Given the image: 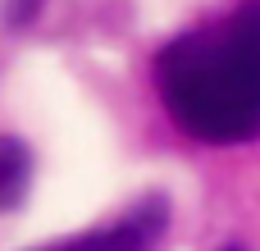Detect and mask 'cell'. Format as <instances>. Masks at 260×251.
<instances>
[{
	"mask_svg": "<svg viewBox=\"0 0 260 251\" xmlns=\"http://www.w3.org/2000/svg\"><path fill=\"white\" fill-rule=\"evenodd\" d=\"M165 229H169L165 197H146L105 229H91V233H78L69 242H50V247H37V251H155Z\"/></svg>",
	"mask_w": 260,
	"mask_h": 251,
	"instance_id": "obj_2",
	"label": "cell"
},
{
	"mask_svg": "<svg viewBox=\"0 0 260 251\" xmlns=\"http://www.w3.org/2000/svg\"><path fill=\"white\" fill-rule=\"evenodd\" d=\"M165 114L197 142L238 146L260 137V0H247L155 55Z\"/></svg>",
	"mask_w": 260,
	"mask_h": 251,
	"instance_id": "obj_1",
	"label": "cell"
},
{
	"mask_svg": "<svg viewBox=\"0 0 260 251\" xmlns=\"http://www.w3.org/2000/svg\"><path fill=\"white\" fill-rule=\"evenodd\" d=\"M229 251H238V247H229Z\"/></svg>",
	"mask_w": 260,
	"mask_h": 251,
	"instance_id": "obj_4",
	"label": "cell"
},
{
	"mask_svg": "<svg viewBox=\"0 0 260 251\" xmlns=\"http://www.w3.org/2000/svg\"><path fill=\"white\" fill-rule=\"evenodd\" d=\"M27 183H32V151L18 137H5L0 133V210L23 206Z\"/></svg>",
	"mask_w": 260,
	"mask_h": 251,
	"instance_id": "obj_3",
	"label": "cell"
}]
</instances>
